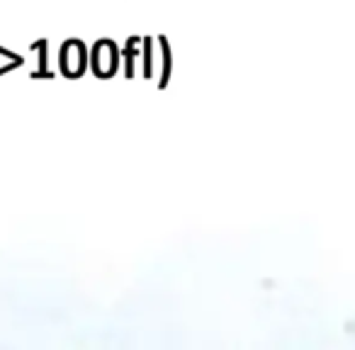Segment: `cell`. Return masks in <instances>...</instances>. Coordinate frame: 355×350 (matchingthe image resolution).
Listing matches in <instances>:
<instances>
[{
  "mask_svg": "<svg viewBox=\"0 0 355 350\" xmlns=\"http://www.w3.org/2000/svg\"><path fill=\"white\" fill-rule=\"evenodd\" d=\"M90 69L100 78H112L119 69V49L112 40H100L90 51Z\"/></svg>",
  "mask_w": 355,
  "mask_h": 350,
  "instance_id": "6da1fadb",
  "label": "cell"
},
{
  "mask_svg": "<svg viewBox=\"0 0 355 350\" xmlns=\"http://www.w3.org/2000/svg\"><path fill=\"white\" fill-rule=\"evenodd\" d=\"M61 71L69 78H80L88 69V51L80 40H69L61 46Z\"/></svg>",
  "mask_w": 355,
  "mask_h": 350,
  "instance_id": "7a4b0ae2",
  "label": "cell"
},
{
  "mask_svg": "<svg viewBox=\"0 0 355 350\" xmlns=\"http://www.w3.org/2000/svg\"><path fill=\"white\" fill-rule=\"evenodd\" d=\"M161 40V51H163V76H161V88H166L168 80H171V66H173V56H171V44H168L166 37H158Z\"/></svg>",
  "mask_w": 355,
  "mask_h": 350,
  "instance_id": "3957f363",
  "label": "cell"
},
{
  "mask_svg": "<svg viewBox=\"0 0 355 350\" xmlns=\"http://www.w3.org/2000/svg\"><path fill=\"white\" fill-rule=\"evenodd\" d=\"M46 46H49L46 40H37L35 44H32V49H40V69L32 73V78H46V76H49V71H46V64H49V59H46Z\"/></svg>",
  "mask_w": 355,
  "mask_h": 350,
  "instance_id": "277c9868",
  "label": "cell"
},
{
  "mask_svg": "<svg viewBox=\"0 0 355 350\" xmlns=\"http://www.w3.org/2000/svg\"><path fill=\"white\" fill-rule=\"evenodd\" d=\"M139 37H129L127 40V49H124V56H127V78H134V59H137V44H139Z\"/></svg>",
  "mask_w": 355,
  "mask_h": 350,
  "instance_id": "5b68a950",
  "label": "cell"
},
{
  "mask_svg": "<svg viewBox=\"0 0 355 350\" xmlns=\"http://www.w3.org/2000/svg\"><path fill=\"white\" fill-rule=\"evenodd\" d=\"M151 49H153V40H151V37H144V78H151V76H153Z\"/></svg>",
  "mask_w": 355,
  "mask_h": 350,
  "instance_id": "8992f818",
  "label": "cell"
},
{
  "mask_svg": "<svg viewBox=\"0 0 355 350\" xmlns=\"http://www.w3.org/2000/svg\"><path fill=\"white\" fill-rule=\"evenodd\" d=\"M0 54L8 56V59H10V64L3 66V69H0V76H3V73H10V71L15 69V66H22V64H25V59H22V56H17V54H12V51H8L6 46H0Z\"/></svg>",
  "mask_w": 355,
  "mask_h": 350,
  "instance_id": "52a82bcc",
  "label": "cell"
}]
</instances>
